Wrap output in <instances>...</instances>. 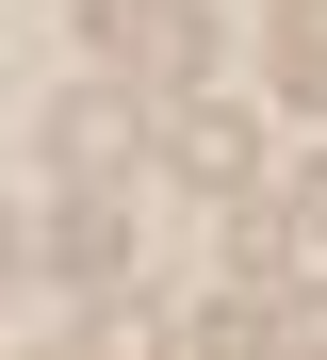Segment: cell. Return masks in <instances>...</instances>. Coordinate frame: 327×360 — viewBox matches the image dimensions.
<instances>
[{
  "label": "cell",
  "mask_w": 327,
  "mask_h": 360,
  "mask_svg": "<svg viewBox=\"0 0 327 360\" xmlns=\"http://www.w3.org/2000/svg\"><path fill=\"white\" fill-rule=\"evenodd\" d=\"M82 17L115 49V82H196L213 66V17H196V0H82Z\"/></svg>",
  "instance_id": "cell-1"
},
{
  "label": "cell",
  "mask_w": 327,
  "mask_h": 360,
  "mask_svg": "<svg viewBox=\"0 0 327 360\" xmlns=\"http://www.w3.org/2000/svg\"><path fill=\"white\" fill-rule=\"evenodd\" d=\"M131 148H148V98H131V82H65L49 98V164L65 180H115Z\"/></svg>",
  "instance_id": "cell-2"
},
{
  "label": "cell",
  "mask_w": 327,
  "mask_h": 360,
  "mask_svg": "<svg viewBox=\"0 0 327 360\" xmlns=\"http://www.w3.org/2000/svg\"><path fill=\"white\" fill-rule=\"evenodd\" d=\"M148 131H164V164H180V180H213V197H245V180H262V131H245L229 98H196V82L148 115Z\"/></svg>",
  "instance_id": "cell-3"
},
{
  "label": "cell",
  "mask_w": 327,
  "mask_h": 360,
  "mask_svg": "<svg viewBox=\"0 0 327 360\" xmlns=\"http://www.w3.org/2000/svg\"><path fill=\"white\" fill-rule=\"evenodd\" d=\"M33 262H49L65 295H115V278H131V213H115V180H82V197L49 213V246H33Z\"/></svg>",
  "instance_id": "cell-4"
},
{
  "label": "cell",
  "mask_w": 327,
  "mask_h": 360,
  "mask_svg": "<svg viewBox=\"0 0 327 360\" xmlns=\"http://www.w3.org/2000/svg\"><path fill=\"white\" fill-rule=\"evenodd\" d=\"M278 82L327 115V0H278Z\"/></svg>",
  "instance_id": "cell-5"
},
{
  "label": "cell",
  "mask_w": 327,
  "mask_h": 360,
  "mask_svg": "<svg viewBox=\"0 0 327 360\" xmlns=\"http://www.w3.org/2000/svg\"><path fill=\"white\" fill-rule=\"evenodd\" d=\"M262 213H278V246H327V164H295V180H278Z\"/></svg>",
  "instance_id": "cell-6"
},
{
  "label": "cell",
  "mask_w": 327,
  "mask_h": 360,
  "mask_svg": "<svg viewBox=\"0 0 327 360\" xmlns=\"http://www.w3.org/2000/svg\"><path fill=\"white\" fill-rule=\"evenodd\" d=\"M82 360H164V311H131V295H115V311L82 328Z\"/></svg>",
  "instance_id": "cell-7"
},
{
  "label": "cell",
  "mask_w": 327,
  "mask_h": 360,
  "mask_svg": "<svg viewBox=\"0 0 327 360\" xmlns=\"http://www.w3.org/2000/svg\"><path fill=\"white\" fill-rule=\"evenodd\" d=\"M0 278H17V213H0Z\"/></svg>",
  "instance_id": "cell-8"
}]
</instances>
